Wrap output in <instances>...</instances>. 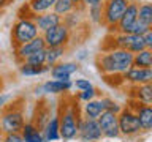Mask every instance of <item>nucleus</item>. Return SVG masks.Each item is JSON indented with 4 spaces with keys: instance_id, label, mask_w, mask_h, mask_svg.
Returning a JSON list of instances; mask_svg holds the SVG:
<instances>
[{
    "instance_id": "nucleus-5",
    "label": "nucleus",
    "mask_w": 152,
    "mask_h": 142,
    "mask_svg": "<svg viewBox=\"0 0 152 142\" xmlns=\"http://www.w3.org/2000/svg\"><path fill=\"white\" fill-rule=\"evenodd\" d=\"M26 120H24V114L21 109L10 107L7 109L2 117H0V133L5 134H14V133H21Z\"/></svg>"
},
{
    "instance_id": "nucleus-26",
    "label": "nucleus",
    "mask_w": 152,
    "mask_h": 142,
    "mask_svg": "<svg viewBox=\"0 0 152 142\" xmlns=\"http://www.w3.org/2000/svg\"><path fill=\"white\" fill-rule=\"evenodd\" d=\"M75 8H76V5L71 2V0H57L54 8H52V11L56 14H59L60 17H65L66 14H70Z\"/></svg>"
},
{
    "instance_id": "nucleus-36",
    "label": "nucleus",
    "mask_w": 152,
    "mask_h": 142,
    "mask_svg": "<svg viewBox=\"0 0 152 142\" xmlns=\"http://www.w3.org/2000/svg\"><path fill=\"white\" fill-rule=\"evenodd\" d=\"M104 3V0H84L83 5L86 8H89V7H100V5H103Z\"/></svg>"
},
{
    "instance_id": "nucleus-13",
    "label": "nucleus",
    "mask_w": 152,
    "mask_h": 142,
    "mask_svg": "<svg viewBox=\"0 0 152 142\" xmlns=\"http://www.w3.org/2000/svg\"><path fill=\"white\" fill-rule=\"evenodd\" d=\"M32 19H33V22L37 24V27H38V30H40L41 35L45 32H48L49 28L62 24V17L59 14H56L54 11H48V13H41V14H32Z\"/></svg>"
},
{
    "instance_id": "nucleus-20",
    "label": "nucleus",
    "mask_w": 152,
    "mask_h": 142,
    "mask_svg": "<svg viewBox=\"0 0 152 142\" xmlns=\"http://www.w3.org/2000/svg\"><path fill=\"white\" fill-rule=\"evenodd\" d=\"M57 0H28L27 9L30 11V14H41L52 11Z\"/></svg>"
},
{
    "instance_id": "nucleus-34",
    "label": "nucleus",
    "mask_w": 152,
    "mask_h": 142,
    "mask_svg": "<svg viewBox=\"0 0 152 142\" xmlns=\"http://www.w3.org/2000/svg\"><path fill=\"white\" fill-rule=\"evenodd\" d=\"M2 142H24V137L21 133H14V134H5Z\"/></svg>"
},
{
    "instance_id": "nucleus-25",
    "label": "nucleus",
    "mask_w": 152,
    "mask_h": 142,
    "mask_svg": "<svg viewBox=\"0 0 152 142\" xmlns=\"http://www.w3.org/2000/svg\"><path fill=\"white\" fill-rule=\"evenodd\" d=\"M83 9H84V7H76L70 14H66L65 17H62V22H64L70 30L71 28H76L79 25L81 19H83Z\"/></svg>"
},
{
    "instance_id": "nucleus-11",
    "label": "nucleus",
    "mask_w": 152,
    "mask_h": 142,
    "mask_svg": "<svg viewBox=\"0 0 152 142\" xmlns=\"http://www.w3.org/2000/svg\"><path fill=\"white\" fill-rule=\"evenodd\" d=\"M45 49H46L45 38H43V35H38L35 40H32V41L26 43V44L16 47L14 52H16V59L19 62H26V59H28L32 54H35L38 51H45Z\"/></svg>"
},
{
    "instance_id": "nucleus-3",
    "label": "nucleus",
    "mask_w": 152,
    "mask_h": 142,
    "mask_svg": "<svg viewBox=\"0 0 152 142\" xmlns=\"http://www.w3.org/2000/svg\"><path fill=\"white\" fill-rule=\"evenodd\" d=\"M130 3V0H104L103 3V25L109 28V32L117 33V24L122 19L124 13Z\"/></svg>"
},
{
    "instance_id": "nucleus-6",
    "label": "nucleus",
    "mask_w": 152,
    "mask_h": 142,
    "mask_svg": "<svg viewBox=\"0 0 152 142\" xmlns=\"http://www.w3.org/2000/svg\"><path fill=\"white\" fill-rule=\"evenodd\" d=\"M119 130H121V134L127 137L136 136L141 133L140 120H138V115L132 106L122 107V111L119 112Z\"/></svg>"
},
{
    "instance_id": "nucleus-24",
    "label": "nucleus",
    "mask_w": 152,
    "mask_h": 142,
    "mask_svg": "<svg viewBox=\"0 0 152 142\" xmlns=\"http://www.w3.org/2000/svg\"><path fill=\"white\" fill-rule=\"evenodd\" d=\"M133 66H138V68H152V51L144 49V51L135 54V57H133Z\"/></svg>"
},
{
    "instance_id": "nucleus-7",
    "label": "nucleus",
    "mask_w": 152,
    "mask_h": 142,
    "mask_svg": "<svg viewBox=\"0 0 152 142\" xmlns=\"http://www.w3.org/2000/svg\"><path fill=\"white\" fill-rule=\"evenodd\" d=\"M70 36H71V30L64 22L43 33L46 47H66L70 43Z\"/></svg>"
},
{
    "instance_id": "nucleus-17",
    "label": "nucleus",
    "mask_w": 152,
    "mask_h": 142,
    "mask_svg": "<svg viewBox=\"0 0 152 142\" xmlns=\"http://www.w3.org/2000/svg\"><path fill=\"white\" fill-rule=\"evenodd\" d=\"M106 111V106H104V99L100 98V99H92V101H87L83 107V114H84V118L87 120H98V117Z\"/></svg>"
},
{
    "instance_id": "nucleus-35",
    "label": "nucleus",
    "mask_w": 152,
    "mask_h": 142,
    "mask_svg": "<svg viewBox=\"0 0 152 142\" xmlns=\"http://www.w3.org/2000/svg\"><path fill=\"white\" fill-rule=\"evenodd\" d=\"M142 38H144V43H146V47L147 49L152 51V28H149L144 35H142Z\"/></svg>"
},
{
    "instance_id": "nucleus-9",
    "label": "nucleus",
    "mask_w": 152,
    "mask_h": 142,
    "mask_svg": "<svg viewBox=\"0 0 152 142\" xmlns=\"http://www.w3.org/2000/svg\"><path fill=\"white\" fill-rule=\"evenodd\" d=\"M98 123H100V128H102L104 137L116 139V137L121 136V130H119V114L113 112V111H104L98 117Z\"/></svg>"
},
{
    "instance_id": "nucleus-21",
    "label": "nucleus",
    "mask_w": 152,
    "mask_h": 142,
    "mask_svg": "<svg viewBox=\"0 0 152 142\" xmlns=\"http://www.w3.org/2000/svg\"><path fill=\"white\" fill-rule=\"evenodd\" d=\"M66 47H46V66L51 68L56 66L57 63H60V59L65 55Z\"/></svg>"
},
{
    "instance_id": "nucleus-23",
    "label": "nucleus",
    "mask_w": 152,
    "mask_h": 142,
    "mask_svg": "<svg viewBox=\"0 0 152 142\" xmlns=\"http://www.w3.org/2000/svg\"><path fill=\"white\" fill-rule=\"evenodd\" d=\"M138 21L144 24L146 27H152V3H140L138 7Z\"/></svg>"
},
{
    "instance_id": "nucleus-15",
    "label": "nucleus",
    "mask_w": 152,
    "mask_h": 142,
    "mask_svg": "<svg viewBox=\"0 0 152 142\" xmlns=\"http://www.w3.org/2000/svg\"><path fill=\"white\" fill-rule=\"evenodd\" d=\"M78 70L79 66L75 62H60V63H57L56 66L51 68V76L52 79H57V80H71L70 78Z\"/></svg>"
},
{
    "instance_id": "nucleus-19",
    "label": "nucleus",
    "mask_w": 152,
    "mask_h": 142,
    "mask_svg": "<svg viewBox=\"0 0 152 142\" xmlns=\"http://www.w3.org/2000/svg\"><path fill=\"white\" fill-rule=\"evenodd\" d=\"M21 134L24 137V142H46L43 131L38 130V126L33 125V123H26Z\"/></svg>"
},
{
    "instance_id": "nucleus-4",
    "label": "nucleus",
    "mask_w": 152,
    "mask_h": 142,
    "mask_svg": "<svg viewBox=\"0 0 152 142\" xmlns=\"http://www.w3.org/2000/svg\"><path fill=\"white\" fill-rule=\"evenodd\" d=\"M79 122L81 118L75 111V106H66L59 114V123H60V137L64 141H71L78 137L79 131Z\"/></svg>"
},
{
    "instance_id": "nucleus-16",
    "label": "nucleus",
    "mask_w": 152,
    "mask_h": 142,
    "mask_svg": "<svg viewBox=\"0 0 152 142\" xmlns=\"http://www.w3.org/2000/svg\"><path fill=\"white\" fill-rule=\"evenodd\" d=\"M133 107V106H132ZM138 115V120H140L141 125V131H152V104H141L138 103L136 107H133Z\"/></svg>"
},
{
    "instance_id": "nucleus-33",
    "label": "nucleus",
    "mask_w": 152,
    "mask_h": 142,
    "mask_svg": "<svg viewBox=\"0 0 152 142\" xmlns=\"http://www.w3.org/2000/svg\"><path fill=\"white\" fill-rule=\"evenodd\" d=\"M147 30H149V27H146L144 24H141L140 21H136L135 24H133V27L130 28V32H128V33H130V35H140V36H142Z\"/></svg>"
},
{
    "instance_id": "nucleus-14",
    "label": "nucleus",
    "mask_w": 152,
    "mask_h": 142,
    "mask_svg": "<svg viewBox=\"0 0 152 142\" xmlns=\"http://www.w3.org/2000/svg\"><path fill=\"white\" fill-rule=\"evenodd\" d=\"M73 87L71 80H57V79H51L46 80L40 88H37V95L38 93H49V95H60V93H66L70 92Z\"/></svg>"
},
{
    "instance_id": "nucleus-40",
    "label": "nucleus",
    "mask_w": 152,
    "mask_h": 142,
    "mask_svg": "<svg viewBox=\"0 0 152 142\" xmlns=\"http://www.w3.org/2000/svg\"><path fill=\"white\" fill-rule=\"evenodd\" d=\"M78 57H79V59H81V60H83V59H84V57H86V51H81V54H79Z\"/></svg>"
},
{
    "instance_id": "nucleus-37",
    "label": "nucleus",
    "mask_w": 152,
    "mask_h": 142,
    "mask_svg": "<svg viewBox=\"0 0 152 142\" xmlns=\"http://www.w3.org/2000/svg\"><path fill=\"white\" fill-rule=\"evenodd\" d=\"M10 98H11L10 95H5V93L0 95V109H2V107L5 106V104H7V103L10 101Z\"/></svg>"
},
{
    "instance_id": "nucleus-8",
    "label": "nucleus",
    "mask_w": 152,
    "mask_h": 142,
    "mask_svg": "<svg viewBox=\"0 0 152 142\" xmlns=\"http://www.w3.org/2000/svg\"><path fill=\"white\" fill-rule=\"evenodd\" d=\"M78 137L81 142H97L103 137V131L100 128L98 120H87L81 118L79 122V131Z\"/></svg>"
},
{
    "instance_id": "nucleus-41",
    "label": "nucleus",
    "mask_w": 152,
    "mask_h": 142,
    "mask_svg": "<svg viewBox=\"0 0 152 142\" xmlns=\"http://www.w3.org/2000/svg\"><path fill=\"white\" fill-rule=\"evenodd\" d=\"M151 28H152V27H151Z\"/></svg>"
},
{
    "instance_id": "nucleus-27",
    "label": "nucleus",
    "mask_w": 152,
    "mask_h": 142,
    "mask_svg": "<svg viewBox=\"0 0 152 142\" xmlns=\"http://www.w3.org/2000/svg\"><path fill=\"white\" fill-rule=\"evenodd\" d=\"M49 71V68L45 65V66H33V65H28V63H21L19 66V73L22 76H40L43 73Z\"/></svg>"
},
{
    "instance_id": "nucleus-29",
    "label": "nucleus",
    "mask_w": 152,
    "mask_h": 142,
    "mask_svg": "<svg viewBox=\"0 0 152 142\" xmlns=\"http://www.w3.org/2000/svg\"><path fill=\"white\" fill-rule=\"evenodd\" d=\"M22 63H28V65H33V66H45L46 65V49L32 54L28 59H26V62H22Z\"/></svg>"
},
{
    "instance_id": "nucleus-31",
    "label": "nucleus",
    "mask_w": 152,
    "mask_h": 142,
    "mask_svg": "<svg viewBox=\"0 0 152 142\" xmlns=\"http://www.w3.org/2000/svg\"><path fill=\"white\" fill-rule=\"evenodd\" d=\"M95 98H97V90H95V87L89 88V90H84V92H79V95H78V99L79 101H84V103L92 101Z\"/></svg>"
},
{
    "instance_id": "nucleus-12",
    "label": "nucleus",
    "mask_w": 152,
    "mask_h": 142,
    "mask_svg": "<svg viewBox=\"0 0 152 142\" xmlns=\"http://www.w3.org/2000/svg\"><path fill=\"white\" fill-rule=\"evenodd\" d=\"M138 7H140V3L130 0V3H128V7L125 9V13H124L122 19L117 24V33H128L130 32L133 24L138 21Z\"/></svg>"
},
{
    "instance_id": "nucleus-18",
    "label": "nucleus",
    "mask_w": 152,
    "mask_h": 142,
    "mask_svg": "<svg viewBox=\"0 0 152 142\" xmlns=\"http://www.w3.org/2000/svg\"><path fill=\"white\" fill-rule=\"evenodd\" d=\"M43 136H45L46 142H56L60 141V123H59V115H52L48 123L45 125V130H43Z\"/></svg>"
},
{
    "instance_id": "nucleus-2",
    "label": "nucleus",
    "mask_w": 152,
    "mask_h": 142,
    "mask_svg": "<svg viewBox=\"0 0 152 142\" xmlns=\"http://www.w3.org/2000/svg\"><path fill=\"white\" fill-rule=\"evenodd\" d=\"M38 35H41V33L32 17H19L11 28V43L16 49L19 46L35 40Z\"/></svg>"
},
{
    "instance_id": "nucleus-22",
    "label": "nucleus",
    "mask_w": 152,
    "mask_h": 142,
    "mask_svg": "<svg viewBox=\"0 0 152 142\" xmlns=\"http://www.w3.org/2000/svg\"><path fill=\"white\" fill-rule=\"evenodd\" d=\"M135 98L141 104H152V84H142L135 87Z\"/></svg>"
},
{
    "instance_id": "nucleus-28",
    "label": "nucleus",
    "mask_w": 152,
    "mask_h": 142,
    "mask_svg": "<svg viewBox=\"0 0 152 142\" xmlns=\"http://www.w3.org/2000/svg\"><path fill=\"white\" fill-rule=\"evenodd\" d=\"M87 9V19L92 24H103V5L100 7H89Z\"/></svg>"
},
{
    "instance_id": "nucleus-32",
    "label": "nucleus",
    "mask_w": 152,
    "mask_h": 142,
    "mask_svg": "<svg viewBox=\"0 0 152 142\" xmlns=\"http://www.w3.org/2000/svg\"><path fill=\"white\" fill-rule=\"evenodd\" d=\"M73 87H75V88H78L79 92H84V90H89V88H92L94 85H92V82H90L89 79H86V78H81V79H76L75 82H73Z\"/></svg>"
},
{
    "instance_id": "nucleus-1",
    "label": "nucleus",
    "mask_w": 152,
    "mask_h": 142,
    "mask_svg": "<svg viewBox=\"0 0 152 142\" xmlns=\"http://www.w3.org/2000/svg\"><path fill=\"white\" fill-rule=\"evenodd\" d=\"M133 57L135 54H132L130 51L114 47L109 51H103L97 57V66L100 73L104 76H122L133 66Z\"/></svg>"
},
{
    "instance_id": "nucleus-30",
    "label": "nucleus",
    "mask_w": 152,
    "mask_h": 142,
    "mask_svg": "<svg viewBox=\"0 0 152 142\" xmlns=\"http://www.w3.org/2000/svg\"><path fill=\"white\" fill-rule=\"evenodd\" d=\"M144 49H147L146 43H144V38L140 36V35H136L135 40H133V43L130 44V47H128V51H130L132 54H138V52H141V51H144Z\"/></svg>"
},
{
    "instance_id": "nucleus-39",
    "label": "nucleus",
    "mask_w": 152,
    "mask_h": 142,
    "mask_svg": "<svg viewBox=\"0 0 152 142\" xmlns=\"http://www.w3.org/2000/svg\"><path fill=\"white\" fill-rule=\"evenodd\" d=\"M71 2H73V3L76 5V7H84V5H83L84 0H71Z\"/></svg>"
},
{
    "instance_id": "nucleus-10",
    "label": "nucleus",
    "mask_w": 152,
    "mask_h": 142,
    "mask_svg": "<svg viewBox=\"0 0 152 142\" xmlns=\"http://www.w3.org/2000/svg\"><path fill=\"white\" fill-rule=\"evenodd\" d=\"M124 82L132 84L133 87L142 84H152V68H138V66H132L128 71L122 74Z\"/></svg>"
},
{
    "instance_id": "nucleus-38",
    "label": "nucleus",
    "mask_w": 152,
    "mask_h": 142,
    "mask_svg": "<svg viewBox=\"0 0 152 142\" xmlns=\"http://www.w3.org/2000/svg\"><path fill=\"white\" fill-rule=\"evenodd\" d=\"M11 2H13V0H0V13H2L3 9L7 8V7H8V5L11 3Z\"/></svg>"
}]
</instances>
